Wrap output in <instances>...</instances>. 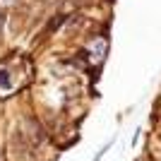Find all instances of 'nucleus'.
I'll return each instance as SVG.
<instances>
[{
    "label": "nucleus",
    "instance_id": "nucleus-1",
    "mask_svg": "<svg viewBox=\"0 0 161 161\" xmlns=\"http://www.w3.org/2000/svg\"><path fill=\"white\" fill-rule=\"evenodd\" d=\"M27 125H29V144H43L46 142V132H43V128H41V123H36L34 118H29L27 120Z\"/></svg>",
    "mask_w": 161,
    "mask_h": 161
},
{
    "label": "nucleus",
    "instance_id": "nucleus-2",
    "mask_svg": "<svg viewBox=\"0 0 161 161\" xmlns=\"http://www.w3.org/2000/svg\"><path fill=\"white\" fill-rule=\"evenodd\" d=\"M0 89H3V92H10V89H12V82H10V72H7V70H0Z\"/></svg>",
    "mask_w": 161,
    "mask_h": 161
},
{
    "label": "nucleus",
    "instance_id": "nucleus-5",
    "mask_svg": "<svg viewBox=\"0 0 161 161\" xmlns=\"http://www.w3.org/2000/svg\"><path fill=\"white\" fill-rule=\"evenodd\" d=\"M0 161H3V154H0Z\"/></svg>",
    "mask_w": 161,
    "mask_h": 161
},
{
    "label": "nucleus",
    "instance_id": "nucleus-3",
    "mask_svg": "<svg viewBox=\"0 0 161 161\" xmlns=\"http://www.w3.org/2000/svg\"><path fill=\"white\" fill-rule=\"evenodd\" d=\"M3 22H5V17H3V12H0V39H3Z\"/></svg>",
    "mask_w": 161,
    "mask_h": 161
},
{
    "label": "nucleus",
    "instance_id": "nucleus-4",
    "mask_svg": "<svg viewBox=\"0 0 161 161\" xmlns=\"http://www.w3.org/2000/svg\"><path fill=\"white\" fill-rule=\"evenodd\" d=\"M3 3H14V0H3Z\"/></svg>",
    "mask_w": 161,
    "mask_h": 161
}]
</instances>
